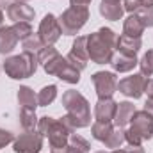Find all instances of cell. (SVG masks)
Here are the masks:
<instances>
[{"label": "cell", "instance_id": "cell-32", "mask_svg": "<svg viewBox=\"0 0 153 153\" xmlns=\"http://www.w3.org/2000/svg\"><path fill=\"white\" fill-rule=\"evenodd\" d=\"M53 123H55V119H53V117H50V116H43V117H39L38 132L43 135V137H46V135H48V132H50V128L53 126Z\"/></svg>", "mask_w": 153, "mask_h": 153}, {"label": "cell", "instance_id": "cell-26", "mask_svg": "<svg viewBox=\"0 0 153 153\" xmlns=\"http://www.w3.org/2000/svg\"><path fill=\"white\" fill-rule=\"evenodd\" d=\"M22 43H23V52H32V53H39V50L45 46L43 39L39 38V34H30Z\"/></svg>", "mask_w": 153, "mask_h": 153}, {"label": "cell", "instance_id": "cell-45", "mask_svg": "<svg viewBox=\"0 0 153 153\" xmlns=\"http://www.w3.org/2000/svg\"><path fill=\"white\" fill-rule=\"evenodd\" d=\"M14 2H29V0H14Z\"/></svg>", "mask_w": 153, "mask_h": 153}, {"label": "cell", "instance_id": "cell-2", "mask_svg": "<svg viewBox=\"0 0 153 153\" xmlns=\"http://www.w3.org/2000/svg\"><path fill=\"white\" fill-rule=\"evenodd\" d=\"M62 107L66 109L68 116L73 119L76 128H85L91 125V107L84 94L75 89H70L62 94Z\"/></svg>", "mask_w": 153, "mask_h": 153}, {"label": "cell", "instance_id": "cell-1", "mask_svg": "<svg viewBox=\"0 0 153 153\" xmlns=\"http://www.w3.org/2000/svg\"><path fill=\"white\" fill-rule=\"evenodd\" d=\"M117 36L112 29L102 27L98 32L87 36V53L94 64H111L114 57Z\"/></svg>", "mask_w": 153, "mask_h": 153}, {"label": "cell", "instance_id": "cell-18", "mask_svg": "<svg viewBox=\"0 0 153 153\" xmlns=\"http://www.w3.org/2000/svg\"><path fill=\"white\" fill-rule=\"evenodd\" d=\"M18 41H20V39L14 34L13 27H2V29H0V53H2V55L11 53V52L16 48Z\"/></svg>", "mask_w": 153, "mask_h": 153}, {"label": "cell", "instance_id": "cell-34", "mask_svg": "<svg viewBox=\"0 0 153 153\" xmlns=\"http://www.w3.org/2000/svg\"><path fill=\"white\" fill-rule=\"evenodd\" d=\"M123 2V7H125V11H128V13H135L139 7H143V0H121Z\"/></svg>", "mask_w": 153, "mask_h": 153}, {"label": "cell", "instance_id": "cell-28", "mask_svg": "<svg viewBox=\"0 0 153 153\" xmlns=\"http://www.w3.org/2000/svg\"><path fill=\"white\" fill-rule=\"evenodd\" d=\"M64 61H66V57H62L61 53H57L53 59H50V61L43 66L45 73H46V75H53V76H55V75H57V71L61 70V66L64 64Z\"/></svg>", "mask_w": 153, "mask_h": 153}, {"label": "cell", "instance_id": "cell-31", "mask_svg": "<svg viewBox=\"0 0 153 153\" xmlns=\"http://www.w3.org/2000/svg\"><path fill=\"white\" fill-rule=\"evenodd\" d=\"M139 68H141V73L144 76L153 75V50H148L143 55V59L139 61Z\"/></svg>", "mask_w": 153, "mask_h": 153}, {"label": "cell", "instance_id": "cell-37", "mask_svg": "<svg viewBox=\"0 0 153 153\" xmlns=\"http://www.w3.org/2000/svg\"><path fill=\"white\" fill-rule=\"evenodd\" d=\"M144 111L148 112V114H152L153 116V100H146V103H144Z\"/></svg>", "mask_w": 153, "mask_h": 153}, {"label": "cell", "instance_id": "cell-22", "mask_svg": "<svg viewBox=\"0 0 153 153\" xmlns=\"http://www.w3.org/2000/svg\"><path fill=\"white\" fill-rule=\"evenodd\" d=\"M38 121H39V117L36 116L34 109L22 107V111H20V123H22L25 132H38Z\"/></svg>", "mask_w": 153, "mask_h": 153}, {"label": "cell", "instance_id": "cell-43", "mask_svg": "<svg viewBox=\"0 0 153 153\" xmlns=\"http://www.w3.org/2000/svg\"><path fill=\"white\" fill-rule=\"evenodd\" d=\"M66 148H68V146H66ZM66 148H64V150H52V153H68Z\"/></svg>", "mask_w": 153, "mask_h": 153}, {"label": "cell", "instance_id": "cell-13", "mask_svg": "<svg viewBox=\"0 0 153 153\" xmlns=\"http://www.w3.org/2000/svg\"><path fill=\"white\" fill-rule=\"evenodd\" d=\"M5 13H7V18L13 20L14 23L16 22H30V20H34V14H36L34 9L27 2H13L5 9Z\"/></svg>", "mask_w": 153, "mask_h": 153}, {"label": "cell", "instance_id": "cell-36", "mask_svg": "<svg viewBox=\"0 0 153 153\" xmlns=\"http://www.w3.org/2000/svg\"><path fill=\"white\" fill-rule=\"evenodd\" d=\"M71 7H87L91 4V0H70Z\"/></svg>", "mask_w": 153, "mask_h": 153}, {"label": "cell", "instance_id": "cell-21", "mask_svg": "<svg viewBox=\"0 0 153 153\" xmlns=\"http://www.w3.org/2000/svg\"><path fill=\"white\" fill-rule=\"evenodd\" d=\"M144 32V25L139 22V18L135 14H130L125 22H123V34L130 36V38H141Z\"/></svg>", "mask_w": 153, "mask_h": 153}, {"label": "cell", "instance_id": "cell-20", "mask_svg": "<svg viewBox=\"0 0 153 153\" xmlns=\"http://www.w3.org/2000/svg\"><path fill=\"white\" fill-rule=\"evenodd\" d=\"M57 78H61L66 84H78L80 82V70H76L71 62H68V59L64 61V64L61 66V70L57 71Z\"/></svg>", "mask_w": 153, "mask_h": 153}, {"label": "cell", "instance_id": "cell-12", "mask_svg": "<svg viewBox=\"0 0 153 153\" xmlns=\"http://www.w3.org/2000/svg\"><path fill=\"white\" fill-rule=\"evenodd\" d=\"M116 111H117V102H114L112 98H98L94 105V119L103 123H112Z\"/></svg>", "mask_w": 153, "mask_h": 153}, {"label": "cell", "instance_id": "cell-14", "mask_svg": "<svg viewBox=\"0 0 153 153\" xmlns=\"http://www.w3.org/2000/svg\"><path fill=\"white\" fill-rule=\"evenodd\" d=\"M100 14L105 20H111V22L121 20L123 14H125L123 2L121 0H102L100 2Z\"/></svg>", "mask_w": 153, "mask_h": 153}, {"label": "cell", "instance_id": "cell-11", "mask_svg": "<svg viewBox=\"0 0 153 153\" xmlns=\"http://www.w3.org/2000/svg\"><path fill=\"white\" fill-rule=\"evenodd\" d=\"M70 135H71V132L64 126V123L61 119H55V123L50 128L46 137H48V143H50L52 150H64L70 143Z\"/></svg>", "mask_w": 153, "mask_h": 153}, {"label": "cell", "instance_id": "cell-7", "mask_svg": "<svg viewBox=\"0 0 153 153\" xmlns=\"http://www.w3.org/2000/svg\"><path fill=\"white\" fill-rule=\"evenodd\" d=\"M146 80L148 78L143 75V73H134L132 76H126V78H123V80L117 82V91L121 94L128 96V98L137 100V98H141L144 94Z\"/></svg>", "mask_w": 153, "mask_h": 153}, {"label": "cell", "instance_id": "cell-17", "mask_svg": "<svg viewBox=\"0 0 153 153\" xmlns=\"http://www.w3.org/2000/svg\"><path fill=\"white\" fill-rule=\"evenodd\" d=\"M137 64H139V61H137L135 55H125V53H117L111 61V66H112V70L116 73H128Z\"/></svg>", "mask_w": 153, "mask_h": 153}, {"label": "cell", "instance_id": "cell-38", "mask_svg": "<svg viewBox=\"0 0 153 153\" xmlns=\"http://www.w3.org/2000/svg\"><path fill=\"white\" fill-rule=\"evenodd\" d=\"M126 152L128 153H144V150H143V146H130Z\"/></svg>", "mask_w": 153, "mask_h": 153}, {"label": "cell", "instance_id": "cell-41", "mask_svg": "<svg viewBox=\"0 0 153 153\" xmlns=\"http://www.w3.org/2000/svg\"><path fill=\"white\" fill-rule=\"evenodd\" d=\"M143 5H148V7H153V0H143Z\"/></svg>", "mask_w": 153, "mask_h": 153}, {"label": "cell", "instance_id": "cell-35", "mask_svg": "<svg viewBox=\"0 0 153 153\" xmlns=\"http://www.w3.org/2000/svg\"><path fill=\"white\" fill-rule=\"evenodd\" d=\"M144 93L148 94V98H150V100H153V78H148V80H146Z\"/></svg>", "mask_w": 153, "mask_h": 153}, {"label": "cell", "instance_id": "cell-3", "mask_svg": "<svg viewBox=\"0 0 153 153\" xmlns=\"http://www.w3.org/2000/svg\"><path fill=\"white\" fill-rule=\"evenodd\" d=\"M38 64V53L23 52L20 55H11L4 61V73L13 80H23L36 73Z\"/></svg>", "mask_w": 153, "mask_h": 153}, {"label": "cell", "instance_id": "cell-5", "mask_svg": "<svg viewBox=\"0 0 153 153\" xmlns=\"http://www.w3.org/2000/svg\"><path fill=\"white\" fill-rule=\"evenodd\" d=\"M91 80L98 98H112V94L117 91V78L112 71H96L93 73Z\"/></svg>", "mask_w": 153, "mask_h": 153}, {"label": "cell", "instance_id": "cell-39", "mask_svg": "<svg viewBox=\"0 0 153 153\" xmlns=\"http://www.w3.org/2000/svg\"><path fill=\"white\" fill-rule=\"evenodd\" d=\"M11 4H13L11 0H0V9H7Z\"/></svg>", "mask_w": 153, "mask_h": 153}, {"label": "cell", "instance_id": "cell-6", "mask_svg": "<svg viewBox=\"0 0 153 153\" xmlns=\"http://www.w3.org/2000/svg\"><path fill=\"white\" fill-rule=\"evenodd\" d=\"M38 34H39V38L43 39L45 45H53V43H57L59 38H61V34H62V29H61V25H59V18H57L55 14H52V13L45 14V18H43L41 23H39Z\"/></svg>", "mask_w": 153, "mask_h": 153}, {"label": "cell", "instance_id": "cell-8", "mask_svg": "<svg viewBox=\"0 0 153 153\" xmlns=\"http://www.w3.org/2000/svg\"><path fill=\"white\" fill-rule=\"evenodd\" d=\"M14 153H39L43 148V135L39 132H23L13 143Z\"/></svg>", "mask_w": 153, "mask_h": 153}, {"label": "cell", "instance_id": "cell-9", "mask_svg": "<svg viewBox=\"0 0 153 153\" xmlns=\"http://www.w3.org/2000/svg\"><path fill=\"white\" fill-rule=\"evenodd\" d=\"M130 130L141 137V141H150L153 137V116L148 114L144 109L135 111V114L130 121Z\"/></svg>", "mask_w": 153, "mask_h": 153}, {"label": "cell", "instance_id": "cell-25", "mask_svg": "<svg viewBox=\"0 0 153 153\" xmlns=\"http://www.w3.org/2000/svg\"><path fill=\"white\" fill-rule=\"evenodd\" d=\"M123 143H125V130H123V128H119V126H114L112 134L107 137V141H105L103 144H105V148L117 150V148H121V144H123Z\"/></svg>", "mask_w": 153, "mask_h": 153}, {"label": "cell", "instance_id": "cell-46", "mask_svg": "<svg viewBox=\"0 0 153 153\" xmlns=\"http://www.w3.org/2000/svg\"><path fill=\"white\" fill-rule=\"evenodd\" d=\"M94 153H107V152H103V150H100V152H94Z\"/></svg>", "mask_w": 153, "mask_h": 153}, {"label": "cell", "instance_id": "cell-33", "mask_svg": "<svg viewBox=\"0 0 153 153\" xmlns=\"http://www.w3.org/2000/svg\"><path fill=\"white\" fill-rule=\"evenodd\" d=\"M14 139H16V137H14V134H13V132L0 128V148H5L7 144L14 143Z\"/></svg>", "mask_w": 153, "mask_h": 153}, {"label": "cell", "instance_id": "cell-27", "mask_svg": "<svg viewBox=\"0 0 153 153\" xmlns=\"http://www.w3.org/2000/svg\"><path fill=\"white\" fill-rule=\"evenodd\" d=\"M134 14L139 18V22L144 25V29H146V27H153V7L143 5V7H139Z\"/></svg>", "mask_w": 153, "mask_h": 153}, {"label": "cell", "instance_id": "cell-10", "mask_svg": "<svg viewBox=\"0 0 153 153\" xmlns=\"http://www.w3.org/2000/svg\"><path fill=\"white\" fill-rule=\"evenodd\" d=\"M68 62H71L76 70H85L89 62V53H87V36H78L71 45L70 53L66 55Z\"/></svg>", "mask_w": 153, "mask_h": 153}, {"label": "cell", "instance_id": "cell-15", "mask_svg": "<svg viewBox=\"0 0 153 153\" xmlns=\"http://www.w3.org/2000/svg\"><path fill=\"white\" fill-rule=\"evenodd\" d=\"M135 114V105L132 102H119L117 103V111H116L114 116V126H119V128H125L132 117Z\"/></svg>", "mask_w": 153, "mask_h": 153}, {"label": "cell", "instance_id": "cell-4", "mask_svg": "<svg viewBox=\"0 0 153 153\" xmlns=\"http://www.w3.org/2000/svg\"><path fill=\"white\" fill-rule=\"evenodd\" d=\"M89 9L87 7H68L59 16V25L64 36H75L76 32L87 23Z\"/></svg>", "mask_w": 153, "mask_h": 153}, {"label": "cell", "instance_id": "cell-23", "mask_svg": "<svg viewBox=\"0 0 153 153\" xmlns=\"http://www.w3.org/2000/svg\"><path fill=\"white\" fill-rule=\"evenodd\" d=\"M112 130H114V125H112V123L94 121V123L91 125V134H93V137H94L96 141H100V143H105L107 137L112 134Z\"/></svg>", "mask_w": 153, "mask_h": 153}, {"label": "cell", "instance_id": "cell-40", "mask_svg": "<svg viewBox=\"0 0 153 153\" xmlns=\"http://www.w3.org/2000/svg\"><path fill=\"white\" fill-rule=\"evenodd\" d=\"M66 152H68V153H82L80 150H76V148H71L70 144H68V148H66Z\"/></svg>", "mask_w": 153, "mask_h": 153}, {"label": "cell", "instance_id": "cell-44", "mask_svg": "<svg viewBox=\"0 0 153 153\" xmlns=\"http://www.w3.org/2000/svg\"><path fill=\"white\" fill-rule=\"evenodd\" d=\"M111 153H128V152H126V150H119V148H117V150H112Z\"/></svg>", "mask_w": 153, "mask_h": 153}, {"label": "cell", "instance_id": "cell-16", "mask_svg": "<svg viewBox=\"0 0 153 153\" xmlns=\"http://www.w3.org/2000/svg\"><path fill=\"white\" fill-rule=\"evenodd\" d=\"M116 48L119 50V53H125V55H137V52L143 48V41H141V38H130V36L121 34V36L117 38Z\"/></svg>", "mask_w": 153, "mask_h": 153}, {"label": "cell", "instance_id": "cell-30", "mask_svg": "<svg viewBox=\"0 0 153 153\" xmlns=\"http://www.w3.org/2000/svg\"><path fill=\"white\" fill-rule=\"evenodd\" d=\"M71 148H76V150H80L82 153H89L91 152V144H89V141L87 139H84L82 135H78V134H71L70 135V143H68Z\"/></svg>", "mask_w": 153, "mask_h": 153}, {"label": "cell", "instance_id": "cell-29", "mask_svg": "<svg viewBox=\"0 0 153 153\" xmlns=\"http://www.w3.org/2000/svg\"><path fill=\"white\" fill-rule=\"evenodd\" d=\"M13 30H14V34L18 36V39H22V41L27 39L30 34H34L30 22H16V23L13 25Z\"/></svg>", "mask_w": 153, "mask_h": 153}, {"label": "cell", "instance_id": "cell-42", "mask_svg": "<svg viewBox=\"0 0 153 153\" xmlns=\"http://www.w3.org/2000/svg\"><path fill=\"white\" fill-rule=\"evenodd\" d=\"M4 27V13H2V9H0V29Z\"/></svg>", "mask_w": 153, "mask_h": 153}, {"label": "cell", "instance_id": "cell-19", "mask_svg": "<svg viewBox=\"0 0 153 153\" xmlns=\"http://www.w3.org/2000/svg\"><path fill=\"white\" fill-rule=\"evenodd\" d=\"M16 98H18V103H20L22 107L34 109V111H36V107H39L38 105V94H36L29 85H20Z\"/></svg>", "mask_w": 153, "mask_h": 153}, {"label": "cell", "instance_id": "cell-24", "mask_svg": "<svg viewBox=\"0 0 153 153\" xmlns=\"http://www.w3.org/2000/svg\"><path fill=\"white\" fill-rule=\"evenodd\" d=\"M55 98H57V85H55V84L45 85V87L38 93V105L39 107H46V105H50Z\"/></svg>", "mask_w": 153, "mask_h": 153}]
</instances>
